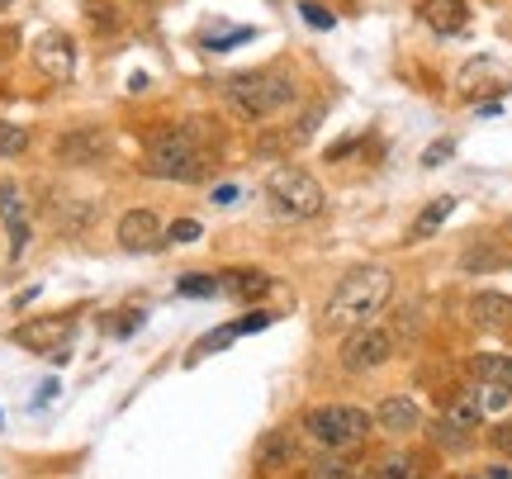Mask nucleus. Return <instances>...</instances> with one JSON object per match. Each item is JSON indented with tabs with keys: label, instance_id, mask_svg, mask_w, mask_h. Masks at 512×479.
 <instances>
[{
	"label": "nucleus",
	"instance_id": "1",
	"mask_svg": "<svg viewBox=\"0 0 512 479\" xmlns=\"http://www.w3.org/2000/svg\"><path fill=\"white\" fill-rule=\"evenodd\" d=\"M394 295V271L389 266H351L347 276L332 285L328 304H323V328L328 332H351L370 323Z\"/></svg>",
	"mask_w": 512,
	"mask_h": 479
},
{
	"label": "nucleus",
	"instance_id": "2",
	"mask_svg": "<svg viewBox=\"0 0 512 479\" xmlns=\"http://www.w3.org/2000/svg\"><path fill=\"white\" fill-rule=\"evenodd\" d=\"M223 100L242 119H271L294 105V81L285 72H242L223 81Z\"/></svg>",
	"mask_w": 512,
	"mask_h": 479
},
{
	"label": "nucleus",
	"instance_id": "3",
	"mask_svg": "<svg viewBox=\"0 0 512 479\" xmlns=\"http://www.w3.org/2000/svg\"><path fill=\"white\" fill-rule=\"evenodd\" d=\"M370 432V413L351 404H318L304 413V437H309L318 451H351L361 446Z\"/></svg>",
	"mask_w": 512,
	"mask_h": 479
},
{
	"label": "nucleus",
	"instance_id": "4",
	"mask_svg": "<svg viewBox=\"0 0 512 479\" xmlns=\"http://www.w3.org/2000/svg\"><path fill=\"white\" fill-rule=\"evenodd\" d=\"M147 171L157 176V181H181V185H195L204 181V152L195 148V138H185V133H162V138H152V148H147Z\"/></svg>",
	"mask_w": 512,
	"mask_h": 479
},
{
	"label": "nucleus",
	"instance_id": "5",
	"mask_svg": "<svg viewBox=\"0 0 512 479\" xmlns=\"http://www.w3.org/2000/svg\"><path fill=\"white\" fill-rule=\"evenodd\" d=\"M266 195H271V209L280 219H313L323 209V185L299 166H280L266 181Z\"/></svg>",
	"mask_w": 512,
	"mask_h": 479
},
{
	"label": "nucleus",
	"instance_id": "6",
	"mask_svg": "<svg viewBox=\"0 0 512 479\" xmlns=\"http://www.w3.org/2000/svg\"><path fill=\"white\" fill-rule=\"evenodd\" d=\"M389 356H394V337H389L384 328H375V323H361V328H351L347 342H342V366H347L351 375L384 366Z\"/></svg>",
	"mask_w": 512,
	"mask_h": 479
},
{
	"label": "nucleus",
	"instance_id": "7",
	"mask_svg": "<svg viewBox=\"0 0 512 479\" xmlns=\"http://www.w3.org/2000/svg\"><path fill=\"white\" fill-rule=\"evenodd\" d=\"M114 238H119L124 252H152L162 242V219L152 209H128L119 219V228H114Z\"/></svg>",
	"mask_w": 512,
	"mask_h": 479
},
{
	"label": "nucleus",
	"instance_id": "8",
	"mask_svg": "<svg viewBox=\"0 0 512 479\" xmlns=\"http://www.w3.org/2000/svg\"><path fill=\"white\" fill-rule=\"evenodd\" d=\"M110 152V138L100 129H76V133H62L57 138V157L67 166H91V162H100Z\"/></svg>",
	"mask_w": 512,
	"mask_h": 479
},
{
	"label": "nucleus",
	"instance_id": "9",
	"mask_svg": "<svg viewBox=\"0 0 512 479\" xmlns=\"http://www.w3.org/2000/svg\"><path fill=\"white\" fill-rule=\"evenodd\" d=\"M418 19L437 34H460L470 24V5L465 0H418Z\"/></svg>",
	"mask_w": 512,
	"mask_h": 479
},
{
	"label": "nucleus",
	"instance_id": "10",
	"mask_svg": "<svg viewBox=\"0 0 512 479\" xmlns=\"http://www.w3.org/2000/svg\"><path fill=\"white\" fill-rule=\"evenodd\" d=\"M470 318H475V328H484V332L512 328V299L498 295V290H479L475 304H470Z\"/></svg>",
	"mask_w": 512,
	"mask_h": 479
},
{
	"label": "nucleus",
	"instance_id": "11",
	"mask_svg": "<svg viewBox=\"0 0 512 479\" xmlns=\"http://www.w3.org/2000/svg\"><path fill=\"white\" fill-rule=\"evenodd\" d=\"M380 427L384 432H394V437H408V432H418L422 427V408L408 399V394H389L380 404Z\"/></svg>",
	"mask_w": 512,
	"mask_h": 479
},
{
	"label": "nucleus",
	"instance_id": "12",
	"mask_svg": "<svg viewBox=\"0 0 512 479\" xmlns=\"http://www.w3.org/2000/svg\"><path fill=\"white\" fill-rule=\"evenodd\" d=\"M294 461H299V442H294L290 432H266L261 446H256V465H261V470H275V475H280V470H290Z\"/></svg>",
	"mask_w": 512,
	"mask_h": 479
},
{
	"label": "nucleus",
	"instance_id": "13",
	"mask_svg": "<svg viewBox=\"0 0 512 479\" xmlns=\"http://www.w3.org/2000/svg\"><path fill=\"white\" fill-rule=\"evenodd\" d=\"M0 223L10 228V247H15V257H19L24 242H29V219H24V195H19V185H0Z\"/></svg>",
	"mask_w": 512,
	"mask_h": 479
},
{
	"label": "nucleus",
	"instance_id": "14",
	"mask_svg": "<svg viewBox=\"0 0 512 479\" xmlns=\"http://www.w3.org/2000/svg\"><path fill=\"white\" fill-rule=\"evenodd\" d=\"M72 38L67 34H43L34 48V62L43 67L48 76H72Z\"/></svg>",
	"mask_w": 512,
	"mask_h": 479
},
{
	"label": "nucleus",
	"instance_id": "15",
	"mask_svg": "<svg viewBox=\"0 0 512 479\" xmlns=\"http://www.w3.org/2000/svg\"><path fill=\"white\" fill-rule=\"evenodd\" d=\"M370 479H422L418 456H413V451H389V456L370 470Z\"/></svg>",
	"mask_w": 512,
	"mask_h": 479
},
{
	"label": "nucleus",
	"instance_id": "16",
	"mask_svg": "<svg viewBox=\"0 0 512 479\" xmlns=\"http://www.w3.org/2000/svg\"><path fill=\"white\" fill-rule=\"evenodd\" d=\"M223 285H228V295L256 299V295H266V285H271V280L261 276V271H228V276H219V290Z\"/></svg>",
	"mask_w": 512,
	"mask_h": 479
},
{
	"label": "nucleus",
	"instance_id": "17",
	"mask_svg": "<svg viewBox=\"0 0 512 479\" xmlns=\"http://www.w3.org/2000/svg\"><path fill=\"white\" fill-rule=\"evenodd\" d=\"M475 375L512 389V356H475Z\"/></svg>",
	"mask_w": 512,
	"mask_h": 479
},
{
	"label": "nucleus",
	"instance_id": "18",
	"mask_svg": "<svg viewBox=\"0 0 512 479\" xmlns=\"http://www.w3.org/2000/svg\"><path fill=\"white\" fill-rule=\"evenodd\" d=\"M479 418H484V408L475 404V394H465V399H456V404L446 408V423H456L460 432H475Z\"/></svg>",
	"mask_w": 512,
	"mask_h": 479
},
{
	"label": "nucleus",
	"instance_id": "19",
	"mask_svg": "<svg viewBox=\"0 0 512 479\" xmlns=\"http://www.w3.org/2000/svg\"><path fill=\"white\" fill-rule=\"evenodd\" d=\"M475 404L484 408V413H503V408H512V389L494 385V380H479V389H475Z\"/></svg>",
	"mask_w": 512,
	"mask_h": 479
},
{
	"label": "nucleus",
	"instance_id": "20",
	"mask_svg": "<svg viewBox=\"0 0 512 479\" xmlns=\"http://www.w3.org/2000/svg\"><path fill=\"white\" fill-rule=\"evenodd\" d=\"M451 209H456V200H432V204H427V209H422V219L413 223V238H427L432 228H441Z\"/></svg>",
	"mask_w": 512,
	"mask_h": 479
},
{
	"label": "nucleus",
	"instance_id": "21",
	"mask_svg": "<svg viewBox=\"0 0 512 479\" xmlns=\"http://www.w3.org/2000/svg\"><path fill=\"white\" fill-rule=\"evenodd\" d=\"M62 332H67V323H34V328L19 332V342H24V347H34V351H43L48 342H57Z\"/></svg>",
	"mask_w": 512,
	"mask_h": 479
},
{
	"label": "nucleus",
	"instance_id": "22",
	"mask_svg": "<svg viewBox=\"0 0 512 479\" xmlns=\"http://www.w3.org/2000/svg\"><path fill=\"white\" fill-rule=\"evenodd\" d=\"M24 148H29V133L0 119V157H24Z\"/></svg>",
	"mask_w": 512,
	"mask_h": 479
},
{
	"label": "nucleus",
	"instance_id": "23",
	"mask_svg": "<svg viewBox=\"0 0 512 479\" xmlns=\"http://www.w3.org/2000/svg\"><path fill=\"white\" fill-rule=\"evenodd\" d=\"M299 479H356V470H351V465H342V461H332V456H323V461H313Z\"/></svg>",
	"mask_w": 512,
	"mask_h": 479
},
{
	"label": "nucleus",
	"instance_id": "24",
	"mask_svg": "<svg viewBox=\"0 0 512 479\" xmlns=\"http://www.w3.org/2000/svg\"><path fill=\"white\" fill-rule=\"evenodd\" d=\"M432 437H437V446H446V451H465V446H470V437H475V432H460L456 423H446V418H441V423L432 427Z\"/></svg>",
	"mask_w": 512,
	"mask_h": 479
},
{
	"label": "nucleus",
	"instance_id": "25",
	"mask_svg": "<svg viewBox=\"0 0 512 479\" xmlns=\"http://www.w3.org/2000/svg\"><path fill=\"white\" fill-rule=\"evenodd\" d=\"M489 252H494V247H475V252H465L460 266H465V271H503L508 257H489Z\"/></svg>",
	"mask_w": 512,
	"mask_h": 479
},
{
	"label": "nucleus",
	"instance_id": "26",
	"mask_svg": "<svg viewBox=\"0 0 512 479\" xmlns=\"http://www.w3.org/2000/svg\"><path fill=\"white\" fill-rule=\"evenodd\" d=\"M219 290V276H181V295L190 299H204V295H214Z\"/></svg>",
	"mask_w": 512,
	"mask_h": 479
},
{
	"label": "nucleus",
	"instance_id": "27",
	"mask_svg": "<svg viewBox=\"0 0 512 479\" xmlns=\"http://www.w3.org/2000/svg\"><path fill=\"white\" fill-rule=\"evenodd\" d=\"M299 15L309 19L313 29H332V24H337V19H332V10H323L318 0H304V5H299Z\"/></svg>",
	"mask_w": 512,
	"mask_h": 479
},
{
	"label": "nucleus",
	"instance_id": "28",
	"mask_svg": "<svg viewBox=\"0 0 512 479\" xmlns=\"http://www.w3.org/2000/svg\"><path fill=\"white\" fill-rule=\"evenodd\" d=\"M171 242H195L200 238V223H190V219H181V223H171V233H166Z\"/></svg>",
	"mask_w": 512,
	"mask_h": 479
},
{
	"label": "nucleus",
	"instance_id": "29",
	"mask_svg": "<svg viewBox=\"0 0 512 479\" xmlns=\"http://www.w3.org/2000/svg\"><path fill=\"white\" fill-rule=\"evenodd\" d=\"M266 323H271V314H252V318H242V323H233V337H238V332H261Z\"/></svg>",
	"mask_w": 512,
	"mask_h": 479
},
{
	"label": "nucleus",
	"instance_id": "30",
	"mask_svg": "<svg viewBox=\"0 0 512 479\" xmlns=\"http://www.w3.org/2000/svg\"><path fill=\"white\" fill-rule=\"evenodd\" d=\"M494 446H498V451H503V456H512V423L494 427Z\"/></svg>",
	"mask_w": 512,
	"mask_h": 479
},
{
	"label": "nucleus",
	"instance_id": "31",
	"mask_svg": "<svg viewBox=\"0 0 512 479\" xmlns=\"http://www.w3.org/2000/svg\"><path fill=\"white\" fill-rule=\"evenodd\" d=\"M446 152H451V143H441V148H427V157H422V162H427V166H437L441 157H446Z\"/></svg>",
	"mask_w": 512,
	"mask_h": 479
},
{
	"label": "nucleus",
	"instance_id": "32",
	"mask_svg": "<svg viewBox=\"0 0 512 479\" xmlns=\"http://www.w3.org/2000/svg\"><path fill=\"white\" fill-rule=\"evenodd\" d=\"M484 479H508V470H489V475H484Z\"/></svg>",
	"mask_w": 512,
	"mask_h": 479
},
{
	"label": "nucleus",
	"instance_id": "33",
	"mask_svg": "<svg viewBox=\"0 0 512 479\" xmlns=\"http://www.w3.org/2000/svg\"><path fill=\"white\" fill-rule=\"evenodd\" d=\"M138 5H157V0H138Z\"/></svg>",
	"mask_w": 512,
	"mask_h": 479
}]
</instances>
